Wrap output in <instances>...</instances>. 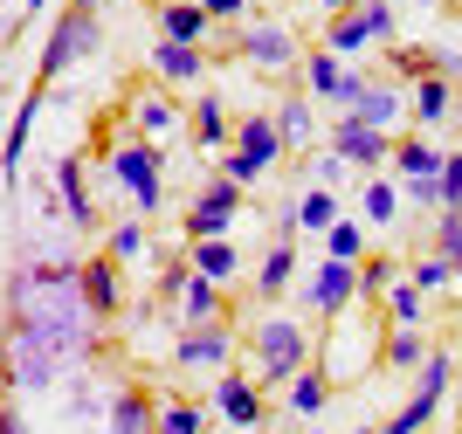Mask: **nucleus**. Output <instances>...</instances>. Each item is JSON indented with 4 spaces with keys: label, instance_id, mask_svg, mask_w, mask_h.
Wrapping results in <instances>:
<instances>
[{
    "label": "nucleus",
    "instance_id": "nucleus-25",
    "mask_svg": "<svg viewBox=\"0 0 462 434\" xmlns=\"http://www.w3.org/2000/svg\"><path fill=\"white\" fill-rule=\"evenodd\" d=\"M193 138H200V145H228V138H235L228 111H221L214 97H200V104H193Z\"/></svg>",
    "mask_w": 462,
    "mask_h": 434
},
{
    "label": "nucleus",
    "instance_id": "nucleus-23",
    "mask_svg": "<svg viewBox=\"0 0 462 434\" xmlns=\"http://www.w3.org/2000/svg\"><path fill=\"white\" fill-rule=\"evenodd\" d=\"M304 83H310V97H346L352 76L338 69V56H331V49H318V56L304 62Z\"/></svg>",
    "mask_w": 462,
    "mask_h": 434
},
{
    "label": "nucleus",
    "instance_id": "nucleus-31",
    "mask_svg": "<svg viewBox=\"0 0 462 434\" xmlns=\"http://www.w3.org/2000/svg\"><path fill=\"white\" fill-rule=\"evenodd\" d=\"M208 420H200V400H166L159 407V434H200Z\"/></svg>",
    "mask_w": 462,
    "mask_h": 434
},
{
    "label": "nucleus",
    "instance_id": "nucleus-45",
    "mask_svg": "<svg viewBox=\"0 0 462 434\" xmlns=\"http://www.w3.org/2000/svg\"><path fill=\"white\" fill-rule=\"evenodd\" d=\"M352 7H366V0H346V14H352Z\"/></svg>",
    "mask_w": 462,
    "mask_h": 434
},
{
    "label": "nucleus",
    "instance_id": "nucleus-12",
    "mask_svg": "<svg viewBox=\"0 0 462 434\" xmlns=\"http://www.w3.org/2000/svg\"><path fill=\"white\" fill-rule=\"evenodd\" d=\"M235 56L255 62V69H290V62H297V42H290V28H270V21H263V28H249V35L235 42Z\"/></svg>",
    "mask_w": 462,
    "mask_h": 434
},
{
    "label": "nucleus",
    "instance_id": "nucleus-3",
    "mask_svg": "<svg viewBox=\"0 0 462 434\" xmlns=\"http://www.w3.org/2000/svg\"><path fill=\"white\" fill-rule=\"evenodd\" d=\"M235 208H242V187H235L228 172H214L208 187L193 193V208H187V242H221L235 221Z\"/></svg>",
    "mask_w": 462,
    "mask_h": 434
},
{
    "label": "nucleus",
    "instance_id": "nucleus-24",
    "mask_svg": "<svg viewBox=\"0 0 462 434\" xmlns=\"http://www.w3.org/2000/svg\"><path fill=\"white\" fill-rule=\"evenodd\" d=\"M297 227H310V235H331V227H338V200H331V187H310L304 200H297Z\"/></svg>",
    "mask_w": 462,
    "mask_h": 434
},
{
    "label": "nucleus",
    "instance_id": "nucleus-37",
    "mask_svg": "<svg viewBox=\"0 0 462 434\" xmlns=\"http://www.w3.org/2000/svg\"><path fill=\"white\" fill-rule=\"evenodd\" d=\"M448 276H456V269H448L442 255H428V263H414V276H407V283H414V290H421V297H428V290H442Z\"/></svg>",
    "mask_w": 462,
    "mask_h": 434
},
{
    "label": "nucleus",
    "instance_id": "nucleus-26",
    "mask_svg": "<svg viewBox=\"0 0 462 434\" xmlns=\"http://www.w3.org/2000/svg\"><path fill=\"white\" fill-rule=\"evenodd\" d=\"M325 42H331V56H352V49H366V14L352 7V14H331V28H325Z\"/></svg>",
    "mask_w": 462,
    "mask_h": 434
},
{
    "label": "nucleus",
    "instance_id": "nucleus-8",
    "mask_svg": "<svg viewBox=\"0 0 462 434\" xmlns=\"http://www.w3.org/2000/svg\"><path fill=\"white\" fill-rule=\"evenodd\" d=\"M331 152H338L346 166L373 172V166H386V159H393V138L373 132V125H359V117H338V125H331Z\"/></svg>",
    "mask_w": 462,
    "mask_h": 434
},
{
    "label": "nucleus",
    "instance_id": "nucleus-4",
    "mask_svg": "<svg viewBox=\"0 0 462 434\" xmlns=\"http://www.w3.org/2000/svg\"><path fill=\"white\" fill-rule=\"evenodd\" d=\"M448 373H456V365H448V352H428L421 359V386H414V400H407L401 414L386 420V434H421L428 420L442 414V393H448Z\"/></svg>",
    "mask_w": 462,
    "mask_h": 434
},
{
    "label": "nucleus",
    "instance_id": "nucleus-6",
    "mask_svg": "<svg viewBox=\"0 0 462 434\" xmlns=\"http://www.w3.org/2000/svg\"><path fill=\"white\" fill-rule=\"evenodd\" d=\"M393 166L407 180V200H421V208H442V152L421 145V138H401L393 145Z\"/></svg>",
    "mask_w": 462,
    "mask_h": 434
},
{
    "label": "nucleus",
    "instance_id": "nucleus-13",
    "mask_svg": "<svg viewBox=\"0 0 462 434\" xmlns=\"http://www.w3.org/2000/svg\"><path fill=\"white\" fill-rule=\"evenodd\" d=\"M228 352H235V331L214 318V324H193L187 338H180L173 359H180V365H228Z\"/></svg>",
    "mask_w": 462,
    "mask_h": 434
},
{
    "label": "nucleus",
    "instance_id": "nucleus-16",
    "mask_svg": "<svg viewBox=\"0 0 462 434\" xmlns=\"http://www.w3.org/2000/svg\"><path fill=\"white\" fill-rule=\"evenodd\" d=\"M235 152L270 172L276 159H283V132H276V117H242V125H235Z\"/></svg>",
    "mask_w": 462,
    "mask_h": 434
},
{
    "label": "nucleus",
    "instance_id": "nucleus-7",
    "mask_svg": "<svg viewBox=\"0 0 462 434\" xmlns=\"http://www.w3.org/2000/svg\"><path fill=\"white\" fill-rule=\"evenodd\" d=\"M77 297H83V310H90V324H111L117 310H125V283H117V263H111V255L77 263Z\"/></svg>",
    "mask_w": 462,
    "mask_h": 434
},
{
    "label": "nucleus",
    "instance_id": "nucleus-9",
    "mask_svg": "<svg viewBox=\"0 0 462 434\" xmlns=\"http://www.w3.org/2000/svg\"><path fill=\"white\" fill-rule=\"evenodd\" d=\"M338 104H346L359 125H373V132H386V125L401 117V90H393V83H366V76H352Z\"/></svg>",
    "mask_w": 462,
    "mask_h": 434
},
{
    "label": "nucleus",
    "instance_id": "nucleus-36",
    "mask_svg": "<svg viewBox=\"0 0 462 434\" xmlns=\"http://www.w3.org/2000/svg\"><path fill=\"white\" fill-rule=\"evenodd\" d=\"M428 352H421V331H393L386 338V365H421Z\"/></svg>",
    "mask_w": 462,
    "mask_h": 434
},
{
    "label": "nucleus",
    "instance_id": "nucleus-1",
    "mask_svg": "<svg viewBox=\"0 0 462 434\" xmlns=\"http://www.w3.org/2000/svg\"><path fill=\"white\" fill-rule=\"evenodd\" d=\"M90 49H97V7H62V21L49 28V49H42V69L28 83V97H49V83L69 76Z\"/></svg>",
    "mask_w": 462,
    "mask_h": 434
},
{
    "label": "nucleus",
    "instance_id": "nucleus-10",
    "mask_svg": "<svg viewBox=\"0 0 462 434\" xmlns=\"http://www.w3.org/2000/svg\"><path fill=\"white\" fill-rule=\"evenodd\" d=\"M359 297V263H318V276H310V310H318V318H338V310H346V303Z\"/></svg>",
    "mask_w": 462,
    "mask_h": 434
},
{
    "label": "nucleus",
    "instance_id": "nucleus-35",
    "mask_svg": "<svg viewBox=\"0 0 462 434\" xmlns=\"http://www.w3.org/2000/svg\"><path fill=\"white\" fill-rule=\"evenodd\" d=\"M386 290H393V263H386V255H373V263L366 269H359V297H386Z\"/></svg>",
    "mask_w": 462,
    "mask_h": 434
},
{
    "label": "nucleus",
    "instance_id": "nucleus-17",
    "mask_svg": "<svg viewBox=\"0 0 462 434\" xmlns=\"http://www.w3.org/2000/svg\"><path fill=\"white\" fill-rule=\"evenodd\" d=\"M290 276H297V248H290V227H283V235H276V248L263 255V269H255V297L276 303V297L290 290Z\"/></svg>",
    "mask_w": 462,
    "mask_h": 434
},
{
    "label": "nucleus",
    "instance_id": "nucleus-34",
    "mask_svg": "<svg viewBox=\"0 0 462 434\" xmlns=\"http://www.w3.org/2000/svg\"><path fill=\"white\" fill-rule=\"evenodd\" d=\"M393 208H401V193H393V187H386V180H366V221H393Z\"/></svg>",
    "mask_w": 462,
    "mask_h": 434
},
{
    "label": "nucleus",
    "instance_id": "nucleus-40",
    "mask_svg": "<svg viewBox=\"0 0 462 434\" xmlns=\"http://www.w3.org/2000/svg\"><path fill=\"white\" fill-rule=\"evenodd\" d=\"M235 180V187H255V180H263V166H255V159H242V152H228V166H221Z\"/></svg>",
    "mask_w": 462,
    "mask_h": 434
},
{
    "label": "nucleus",
    "instance_id": "nucleus-5",
    "mask_svg": "<svg viewBox=\"0 0 462 434\" xmlns=\"http://www.w3.org/2000/svg\"><path fill=\"white\" fill-rule=\"evenodd\" d=\"M111 172H117V187L132 193L145 214L159 208V193H166V187H159V145H145V138L117 145V152H111Z\"/></svg>",
    "mask_w": 462,
    "mask_h": 434
},
{
    "label": "nucleus",
    "instance_id": "nucleus-42",
    "mask_svg": "<svg viewBox=\"0 0 462 434\" xmlns=\"http://www.w3.org/2000/svg\"><path fill=\"white\" fill-rule=\"evenodd\" d=\"M0 434H28L21 428V407H14V386H0Z\"/></svg>",
    "mask_w": 462,
    "mask_h": 434
},
{
    "label": "nucleus",
    "instance_id": "nucleus-46",
    "mask_svg": "<svg viewBox=\"0 0 462 434\" xmlns=\"http://www.w3.org/2000/svg\"><path fill=\"white\" fill-rule=\"evenodd\" d=\"M69 7H97V0H69Z\"/></svg>",
    "mask_w": 462,
    "mask_h": 434
},
{
    "label": "nucleus",
    "instance_id": "nucleus-44",
    "mask_svg": "<svg viewBox=\"0 0 462 434\" xmlns=\"http://www.w3.org/2000/svg\"><path fill=\"white\" fill-rule=\"evenodd\" d=\"M318 7H331V14H346V0H318Z\"/></svg>",
    "mask_w": 462,
    "mask_h": 434
},
{
    "label": "nucleus",
    "instance_id": "nucleus-28",
    "mask_svg": "<svg viewBox=\"0 0 462 434\" xmlns=\"http://www.w3.org/2000/svg\"><path fill=\"white\" fill-rule=\"evenodd\" d=\"M325 255H331V263H359V255H366V227H359V221H338L325 235Z\"/></svg>",
    "mask_w": 462,
    "mask_h": 434
},
{
    "label": "nucleus",
    "instance_id": "nucleus-38",
    "mask_svg": "<svg viewBox=\"0 0 462 434\" xmlns=\"http://www.w3.org/2000/svg\"><path fill=\"white\" fill-rule=\"evenodd\" d=\"M138 248H145V227H117V235H111V248H104V255H111V263H132Z\"/></svg>",
    "mask_w": 462,
    "mask_h": 434
},
{
    "label": "nucleus",
    "instance_id": "nucleus-2",
    "mask_svg": "<svg viewBox=\"0 0 462 434\" xmlns=\"http://www.w3.org/2000/svg\"><path fill=\"white\" fill-rule=\"evenodd\" d=\"M304 359H310V338L290 318L255 324V379H263V386H290V379L304 373Z\"/></svg>",
    "mask_w": 462,
    "mask_h": 434
},
{
    "label": "nucleus",
    "instance_id": "nucleus-29",
    "mask_svg": "<svg viewBox=\"0 0 462 434\" xmlns=\"http://www.w3.org/2000/svg\"><path fill=\"white\" fill-rule=\"evenodd\" d=\"M386 318H393V331H414V324H421V290L393 283V290H386Z\"/></svg>",
    "mask_w": 462,
    "mask_h": 434
},
{
    "label": "nucleus",
    "instance_id": "nucleus-14",
    "mask_svg": "<svg viewBox=\"0 0 462 434\" xmlns=\"http://www.w3.org/2000/svg\"><path fill=\"white\" fill-rule=\"evenodd\" d=\"M214 407H221V414H228L235 428H263V420H270V400L255 393V386H249L242 373H228V379H221V393H214Z\"/></svg>",
    "mask_w": 462,
    "mask_h": 434
},
{
    "label": "nucleus",
    "instance_id": "nucleus-22",
    "mask_svg": "<svg viewBox=\"0 0 462 434\" xmlns=\"http://www.w3.org/2000/svg\"><path fill=\"white\" fill-rule=\"evenodd\" d=\"M325 400H331V379L318 373V365H304V373L290 379V407H297V414L318 420V414H325Z\"/></svg>",
    "mask_w": 462,
    "mask_h": 434
},
{
    "label": "nucleus",
    "instance_id": "nucleus-27",
    "mask_svg": "<svg viewBox=\"0 0 462 434\" xmlns=\"http://www.w3.org/2000/svg\"><path fill=\"white\" fill-rule=\"evenodd\" d=\"M414 117H421V125H442L448 117V76H421V83H414Z\"/></svg>",
    "mask_w": 462,
    "mask_h": 434
},
{
    "label": "nucleus",
    "instance_id": "nucleus-15",
    "mask_svg": "<svg viewBox=\"0 0 462 434\" xmlns=\"http://www.w3.org/2000/svg\"><path fill=\"white\" fill-rule=\"evenodd\" d=\"M208 7H200V0H166V7H159V42H187V49H200V42H208Z\"/></svg>",
    "mask_w": 462,
    "mask_h": 434
},
{
    "label": "nucleus",
    "instance_id": "nucleus-20",
    "mask_svg": "<svg viewBox=\"0 0 462 434\" xmlns=\"http://www.w3.org/2000/svg\"><path fill=\"white\" fill-rule=\"evenodd\" d=\"M56 180H62V200H69V221H77L83 235H90V227H97V200L83 193V159H62V166H56Z\"/></svg>",
    "mask_w": 462,
    "mask_h": 434
},
{
    "label": "nucleus",
    "instance_id": "nucleus-11",
    "mask_svg": "<svg viewBox=\"0 0 462 434\" xmlns=\"http://www.w3.org/2000/svg\"><path fill=\"white\" fill-rule=\"evenodd\" d=\"M111 434H159V400L152 386H138V379H125L111 400Z\"/></svg>",
    "mask_w": 462,
    "mask_h": 434
},
{
    "label": "nucleus",
    "instance_id": "nucleus-21",
    "mask_svg": "<svg viewBox=\"0 0 462 434\" xmlns=\"http://www.w3.org/2000/svg\"><path fill=\"white\" fill-rule=\"evenodd\" d=\"M180 310H187V324H214V318H221V283H208V276H187V290H180Z\"/></svg>",
    "mask_w": 462,
    "mask_h": 434
},
{
    "label": "nucleus",
    "instance_id": "nucleus-18",
    "mask_svg": "<svg viewBox=\"0 0 462 434\" xmlns=\"http://www.w3.org/2000/svg\"><path fill=\"white\" fill-rule=\"evenodd\" d=\"M200 69H208V56L187 49V42H159L152 49V76H166V83H200Z\"/></svg>",
    "mask_w": 462,
    "mask_h": 434
},
{
    "label": "nucleus",
    "instance_id": "nucleus-19",
    "mask_svg": "<svg viewBox=\"0 0 462 434\" xmlns=\"http://www.w3.org/2000/svg\"><path fill=\"white\" fill-rule=\"evenodd\" d=\"M187 248H193V255H187L193 276H208V283H228L235 269H242V255L228 248V235H221V242H187Z\"/></svg>",
    "mask_w": 462,
    "mask_h": 434
},
{
    "label": "nucleus",
    "instance_id": "nucleus-33",
    "mask_svg": "<svg viewBox=\"0 0 462 434\" xmlns=\"http://www.w3.org/2000/svg\"><path fill=\"white\" fill-rule=\"evenodd\" d=\"M442 214H462V152H442Z\"/></svg>",
    "mask_w": 462,
    "mask_h": 434
},
{
    "label": "nucleus",
    "instance_id": "nucleus-39",
    "mask_svg": "<svg viewBox=\"0 0 462 434\" xmlns=\"http://www.w3.org/2000/svg\"><path fill=\"white\" fill-rule=\"evenodd\" d=\"M359 14H366V35H373V42H386V35H393V7H386V0H366Z\"/></svg>",
    "mask_w": 462,
    "mask_h": 434
},
{
    "label": "nucleus",
    "instance_id": "nucleus-43",
    "mask_svg": "<svg viewBox=\"0 0 462 434\" xmlns=\"http://www.w3.org/2000/svg\"><path fill=\"white\" fill-rule=\"evenodd\" d=\"M200 7H208V21H235L242 14V0H200Z\"/></svg>",
    "mask_w": 462,
    "mask_h": 434
},
{
    "label": "nucleus",
    "instance_id": "nucleus-32",
    "mask_svg": "<svg viewBox=\"0 0 462 434\" xmlns=\"http://www.w3.org/2000/svg\"><path fill=\"white\" fill-rule=\"evenodd\" d=\"M435 255L462 276V214H442V221H435Z\"/></svg>",
    "mask_w": 462,
    "mask_h": 434
},
{
    "label": "nucleus",
    "instance_id": "nucleus-41",
    "mask_svg": "<svg viewBox=\"0 0 462 434\" xmlns=\"http://www.w3.org/2000/svg\"><path fill=\"white\" fill-rule=\"evenodd\" d=\"M173 125V104H138V132H166Z\"/></svg>",
    "mask_w": 462,
    "mask_h": 434
},
{
    "label": "nucleus",
    "instance_id": "nucleus-30",
    "mask_svg": "<svg viewBox=\"0 0 462 434\" xmlns=\"http://www.w3.org/2000/svg\"><path fill=\"white\" fill-rule=\"evenodd\" d=\"M276 132H283V145H310V97H290L276 111Z\"/></svg>",
    "mask_w": 462,
    "mask_h": 434
}]
</instances>
